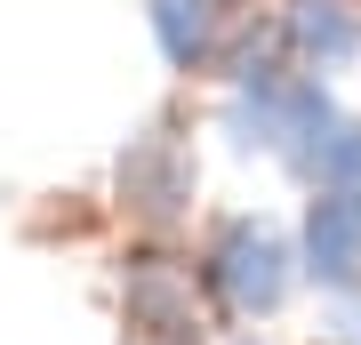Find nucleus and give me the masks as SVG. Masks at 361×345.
I'll list each match as a JSON object with an SVG mask.
<instances>
[{"label": "nucleus", "instance_id": "f257e3e1", "mask_svg": "<svg viewBox=\"0 0 361 345\" xmlns=\"http://www.w3.org/2000/svg\"><path fill=\"white\" fill-rule=\"evenodd\" d=\"M201 282H209V297H217L233 321H265V313H281L289 289H297V249L281 241V225H265V217L241 209V217H225L209 233Z\"/></svg>", "mask_w": 361, "mask_h": 345}, {"label": "nucleus", "instance_id": "f03ea898", "mask_svg": "<svg viewBox=\"0 0 361 345\" xmlns=\"http://www.w3.org/2000/svg\"><path fill=\"white\" fill-rule=\"evenodd\" d=\"M193 185H201V169H193V145L177 137V128H145V137H129V153H121V201L137 209L145 225H177L185 209H193Z\"/></svg>", "mask_w": 361, "mask_h": 345}, {"label": "nucleus", "instance_id": "7ed1b4c3", "mask_svg": "<svg viewBox=\"0 0 361 345\" xmlns=\"http://www.w3.org/2000/svg\"><path fill=\"white\" fill-rule=\"evenodd\" d=\"M121 305H129V329H137V337H153V345H201L193 265H177V257H137Z\"/></svg>", "mask_w": 361, "mask_h": 345}, {"label": "nucleus", "instance_id": "20e7f679", "mask_svg": "<svg viewBox=\"0 0 361 345\" xmlns=\"http://www.w3.org/2000/svg\"><path fill=\"white\" fill-rule=\"evenodd\" d=\"M305 273L329 297L361 282V193L353 185H322L305 209Z\"/></svg>", "mask_w": 361, "mask_h": 345}, {"label": "nucleus", "instance_id": "39448f33", "mask_svg": "<svg viewBox=\"0 0 361 345\" xmlns=\"http://www.w3.org/2000/svg\"><path fill=\"white\" fill-rule=\"evenodd\" d=\"M281 32H289V56L305 64V73H322V80L361 56V8L353 0H289Z\"/></svg>", "mask_w": 361, "mask_h": 345}, {"label": "nucleus", "instance_id": "423d86ee", "mask_svg": "<svg viewBox=\"0 0 361 345\" xmlns=\"http://www.w3.org/2000/svg\"><path fill=\"white\" fill-rule=\"evenodd\" d=\"M281 169H289L305 193H322V185H353V193H361V121L329 113L322 128H305V137L281 153Z\"/></svg>", "mask_w": 361, "mask_h": 345}, {"label": "nucleus", "instance_id": "0eeeda50", "mask_svg": "<svg viewBox=\"0 0 361 345\" xmlns=\"http://www.w3.org/2000/svg\"><path fill=\"white\" fill-rule=\"evenodd\" d=\"M145 25H153L161 56L177 73H209L217 56V25H225V0H145Z\"/></svg>", "mask_w": 361, "mask_h": 345}, {"label": "nucleus", "instance_id": "6e6552de", "mask_svg": "<svg viewBox=\"0 0 361 345\" xmlns=\"http://www.w3.org/2000/svg\"><path fill=\"white\" fill-rule=\"evenodd\" d=\"M329 337H337V345H361V282L329 297Z\"/></svg>", "mask_w": 361, "mask_h": 345}, {"label": "nucleus", "instance_id": "1a4fd4ad", "mask_svg": "<svg viewBox=\"0 0 361 345\" xmlns=\"http://www.w3.org/2000/svg\"><path fill=\"white\" fill-rule=\"evenodd\" d=\"M233 345H257V337H233Z\"/></svg>", "mask_w": 361, "mask_h": 345}]
</instances>
